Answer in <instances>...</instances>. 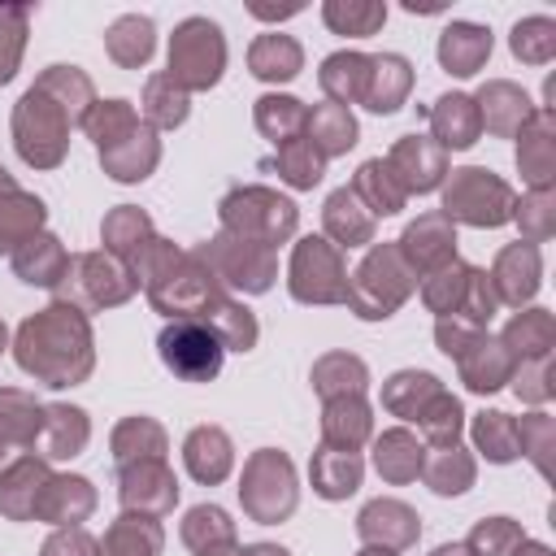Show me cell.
Returning a JSON list of instances; mask_svg holds the SVG:
<instances>
[{
  "instance_id": "cell-1",
  "label": "cell",
  "mask_w": 556,
  "mask_h": 556,
  "mask_svg": "<svg viewBox=\"0 0 556 556\" xmlns=\"http://www.w3.org/2000/svg\"><path fill=\"white\" fill-rule=\"evenodd\" d=\"M17 365L48 387H70L91 369V330L74 304H52L17 330Z\"/></svg>"
},
{
  "instance_id": "cell-2",
  "label": "cell",
  "mask_w": 556,
  "mask_h": 556,
  "mask_svg": "<svg viewBox=\"0 0 556 556\" xmlns=\"http://www.w3.org/2000/svg\"><path fill=\"white\" fill-rule=\"evenodd\" d=\"M226 65V39L222 26L208 17H187L178 22L174 39H169V78L182 91H204L222 78Z\"/></svg>"
},
{
  "instance_id": "cell-3",
  "label": "cell",
  "mask_w": 556,
  "mask_h": 556,
  "mask_svg": "<svg viewBox=\"0 0 556 556\" xmlns=\"http://www.w3.org/2000/svg\"><path fill=\"white\" fill-rule=\"evenodd\" d=\"M156 352H161L165 369H169L174 378H182V382H208V378H217L222 356H226L222 339H217V334L208 330V321H200V317H174V321L161 330Z\"/></svg>"
},
{
  "instance_id": "cell-4",
  "label": "cell",
  "mask_w": 556,
  "mask_h": 556,
  "mask_svg": "<svg viewBox=\"0 0 556 556\" xmlns=\"http://www.w3.org/2000/svg\"><path fill=\"white\" fill-rule=\"evenodd\" d=\"M222 222L230 235L269 248L295 230V204L265 191V187H243V191H230L222 200Z\"/></svg>"
},
{
  "instance_id": "cell-5",
  "label": "cell",
  "mask_w": 556,
  "mask_h": 556,
  "mask_svg": "<svg viewBox=\"0 0 556 556\" xmlns=\"http://www.w3.org/2000/svg\"><path fill=\"white\" fill-rule=\"evenodd\" d=\"M13 135H17V152L30 165H56L65 156V135H70V113L43 96L39 87H30L13 113Z\"/></svg>"
},
{
  "instance_id": "cell-6",
  "label": "cell",
  "mask_w": 556,
  "mask_h": 556,
  "mask_svg": "<svg viewBox=\"0 0 556 556\" xmlns=\"http://www.w3.org/2000/svg\"><path fill=\"white\" fill-rule=\"evenodd\" d=\"M408 295V269L400 261V248H374L356 278L348 282V304L356 317H391V308Z\"/></svg>"
},
{
  "instance_id": "cell-7",
  "label": "cell",
  "mask_w": 556,
  "mask_h": 556,
  "mask_svg": "<svg viewBox=\"0 0 556 556\" xmlns=\"http://www.w3.org/2000/svg\"><path fill=\"white\" fill-rule=\"evenodd\" d=\"M243 508L256 517V521H278L295 508V473H291V460L274 447L256 452L243 469Z\"/></svg>"
},
{
  "instance_id": "cell-8",
  "label": "cell",
  "mask_w": 556,
  "mask_h": 556,
  "mask_svg": "<svg viewBox=\"0 0 556 556\" xmlns=\"http://www.w3.org/2000/svg\"><path fill=\"white\" fill-rule=\"evenodd\" d=\"M291 295L304 304H334L348 295L343 261L326 239H300L291 256Z\"/></svg>"
},
{
  "instance_id": "cell-9",
  "label": "cell",
  "mask_w": 556,
  "mask_h": 556,
  "mask_svg": "<svg viewBox=\"0 0 556 556\" xmlns=\"http://www.w3.org/2000/svg\"><path fill=\"white\" fill-rule=\"evenodd\" d=\"M204 265H213L230 287H243V291H265L269 278H274V256L269 248L252 243V239H239V235H217L204 252H195Z\"/></svg>"
},
{
  "instance_id": "cell-10",
  "label": "cell",
  "mask_w": 556,
  "mask_h": 556,
  "mask_svg": "<svg viewBox=\"0 0 556 556\" xmlns=\"http://www.w3.org/2000/svg\"><path fill=\"white\" fill-rule=\"evenodd\" d=\"M443 204H447V213H460L473 226H495L508 217V187L500 178H491L486 169H456Z\"/></svg>"
},
{
  "instance_id": "cell-11",
  "label": "cell",
  "mask_w": 556,
  "mask_h": 556,
  "mask_svg": "<svg viewBox=\"0 0 556 556\" xmlns=\"http://www.w3.org/2000/svg\"><path fill=\"white\" fill-rule=\"evenodd\" d=\"M65 278H74V282H65V295L74 291L78 304H87V308L122 304V300L139 287V278H130V274H126L117 261H109V256H70Z\"/></svg>"
},
{
  "instance_id": "cell-12",
  "label": "cell",
  "mask_w": 556,
  "mask_h": 556,
  "mask_svg": "<svg viewBox=\"0 0 556 556\" xmlns=\"http://www.w3.org/2000/svg\"><path fill=\"white\" fill-rule=\"evenodd\" d=\"M178 500V482L161 460H139L122 469V504L139 513H165Z\"/></svg>"
},
{
  "instance_id": "cell-13",
  "label": "cell",
  "mask_w": 556,
  "mask_h": 556,
  "mask_svg": "<svg viewBox=\"0 0 556 556\" xmlns=\"http://www.w3.org/2000/svg\"><path fill=\"white\" fill-rule=\"evenodd\" d=\"M387 165H391V174L404 191H430L443 174V148L430 143L426 135H404Z\"/></svg>"
},
{
  "instance_id": "cell-14",
  "label": "cell",
  "mask_w": 556,
  "mask_h": 556,
  "mask_svg": "<svg viewBox=\"0 0 556 556\" xmlns=\"http://www.w3.org/2000/svg\"><path fill=\"white\" fill-rule=\"evenodd\" d=\"M413 87V65L400 56V52H382V56H369V87H365V109L374 113H395L404 104Z\"/></svg>"
},
{
  "instance_id": "cell-15",
  "label": "cell",
  "mask_w": 556,
  "mask_h": 556,
  "mask_svg": "<svg viewBox=\"0 0 556 556\" xmlns=\"http://www.w3.org/2000/svg\"><path fill=\"white\" fill-rule=\"evenodd\" d=\"M156 156H161L156 135H152V126H143V122H139L126 139H117L113 148L100 152L104 169H109L117 182H139V178H148V169L156 165Z\"/></svg>"
},
{
  "instance_id": "cell-16",
  "label": "cell",
  "mask_w": 556,
  "mask_h": 556,
  "mask_svg": "<svg viewBox=\"0 0 556 556\" xmlns=\"http://www.w3.org/2000/svg\"><path fill=\"white\" fill-rule=\"evenodd\" d=\"M486 56H491V30H482L473 22H452L439 39V61L447 74L469 78V74H478V65Z\"/></svg>"
},
{
  "instance_id": "cell-17",
  "label": "cell",
  "mask_w": 556,
  "mask_h": 556,
  "mask_svg": "<svg viewBox=\"0 0 556 556\" xmlns=\"http://www.w3.org/2000/svg\"><path fill=\"white\" fill-rule=\"evenodd\" d=\"M356 530H361V539H369V543L404 547V543L417 539V517H413V508H404L400 500H378V504H369V508L361 513Z\"/></svg>"
},
{
  "instance_id": "cell-18",
  "label": "cell",
  "mask_w": 556,
  "mask_h": 556,
  "mask_svg": "<svg viewBox=\"0 0 556 556\" xmlns=\"http://www.w3.org/2000/svg\"><path fill=\"white\" fill-rule=\"evenodd\" d=\"M248 65H252V74L265 78V83H287V78L300 74L304 52H300V43H295L291 35L269 30V35H261V39L248 48Z\"/></svg>"
},
{
  "instance_id": "cell-19",
  "label": "cell",
  "mask_w": 556,
  "mask_h": 556,
  "mask_svg": "<svg viewBox=\"0 0 556 556\" xmlns=\"http://www.w3.org/2000/svg\"><path fill=\"white\" fill-rule=\"evenodd\" d=\"M321 91L330 96V104H352V100H365V87H369V56L361 52H334L321 61Z\"/></svg>"
},
{
  "instance_id": "cell-20",
  "label": "cell",
  "mask_w": 556,
  "mask_h": 556,
  "mask_svg": "<svg viewBox=\"0 0 556 556\" xmlns=\"http://www.w3.org/2000/svg\"><path fill=\"white\" fill-rule=\"evenodd\" d=\"M65 265H70V256H65V248H61L52 235H30V239L13 252V269H17L22 282L52 287V282L65 278Z\"/></svg>"
},
{
  "instance_id": "cell-21",
  "label": "cell",
  "mask_w": 556,
  "mask_h": 556,
  "mask_svg": "<svg viewBox=\"0 0 556 556\" xmlns=\"http://www.w3.org/2000/svg\"><path fill=\"white\" fill-rule=\"evenodd\" d=\"M182 456H187L191 478H200V482H222V478L230 473V460H235V456H230V439H226V430H217V426L191 430Z\"/></svg>"
},
{
  "instance_id": "cell-22",
  "label": "cell",
  "mask_w": 556,
  "mask_h": 556,
  "mask_svg": "<svg viewBox=\"0 0 556 556\" xmlns=\"http://www.w3.org/2000/svg\"><path fill=\"white\" fill-rule=\"evenodd\" d=\"M91 504H96V495H91L87 478H48L35 500V513L48 521H83L91 513Z\"/></svg>"
},
{
  "instance_id": "cell-23",
  "label": "cell",
  "mask_w": 556,
  "mask_h": 556,
  "mask_svg": "<svg viewBox=\"0 0 556 556\" xmlns=\"http://www.w3.org/2000/svg\"><path fill=\"white\" fill-rule=\"evenodd\" d=\"M152 35H156L152 17H143V13H126V17H117V22L104 30V48H109V56H113L117 65L135 70V65H143V61L152 56V43H156Z\"/></svg>"
},
{
  "instance_id": "cell-24",
  "label": "cell",
  "mask_w": 556,
  "mask_h": 556,
  "mask_svg": "<svg viewBox=\"0 0 556 556\" xmlns=\"http://www.w3.org/2000/svg\"><path fill=\"white\" fill-rule=\"evenodd\" d=\"M404 256L417 265V269H430V265H443L452 256V243L456 235L447 230V217L430 213V217H417L408 230H404Z\"/></svg>"
},
{
  "instance_id": "cell-25",
  "label": "cell",
  "mask_w": 556,
  "mask_h": 556,
  "mask_svg": "<svg viewBox=\"0 0 556 556\" xmlns=\"http://www.w3.org/2000/svg\"><path fill=\"white\" fill-rule=\"evenodd\" d=\"M361 486V456L356 452H343V447H321L313 456V491L326 495V500H343Z\"/></svg>"
},
{
  "instance_id": "cell-26",
  "label": "cell",
  "mask_w": 556,
  "mask_h": 556,
  "mask_svg": "<svg viewBox=\"0 0 556 556\" xmlns=\"http://www.w3.org/2000/svg\"><path fill=\"white\" fill-rule=\"evenodd\" d=\"M48 482V469L43 460H13L4 473H0V508L9 517H30L35 513V500Z\"/></svg>"
},
{
  "instance_id": "cell-27",
  "label": "cell",
  "mask_w": 556,
  "mask_h": 556,
  "mask_svg": "<svg viewBox=\"0 0 556 556\" xmlns=\"http://www.w3.org/2000/svg\"><path fill=\"white\" fill-rule=\"evenodd\" d=\"M304 130H308V143H313L321 156L348 152V148L356 143V117H352L343 104H317V109L304 117Z\"/></svg>"
},
{
  "instance_id": "cell-28",
  "label": "cell",
  "mask_w": 556,
  "mask_h": 556,
  "mask_svg": "<svg viewBox=\"0 0 556 556\" xmlns=\"http://www.w3.org/2000/svg\"><path fill=\"white\" fill-rule=\"evenodd\" d=\"M326 230H330L339 243H348V248L369 243V239H374V213L356 200L352 187H343V191H334V195L326 200Z\"/></svg>"
},
{
  "instance_id": "cell-29",
  "label": "cell",
  "mask_w": 556,
  "mask_h": 556,
  "mask_svg": "<svg viewBox=\"0 0 556 556\" xmlns=\"http://www.w3.org/2000/svg\"><path fill=\"white\" fill-rule=\"evenodd\" d=\"M35 87H39L43 96H52V100L70 113V122H83L87 109H91V78H87L78 65H48Z\"/></svg>"
},
{
  "instance_id": "cell-30",
  "label": "cell",
  "mask_w": 556,
  "mask_h": 556,
  "mask_svg": "<svg viewBox=\"0 0 556 556\" xmlns=\"http://www.w3.org/2000/svg\"><path fill=\"white\" fill-rule=\"evenodd\" d=\"M430 126L439 135V148H469L478 135V109L469 96H443L430 113Z\"/></svg>"
},
{
  "instance_id": "cell-31",
  "label": "cell",
  "mask_w": 556,
  "mask_h": 556,
  "mask_svg": "<svg viewBox=\"0 0 556 556\" xmlns=\"http://www.w3.org/2000/svg\"><path fill=\"white\" fill-rule=\"evenodd\" d=\"M326 443L330 447H343V452H356V443L369 434V408L361 404V395H339L326 404Z\"/></svg>"
},
{
  "instance_id": "cell-32",
  "label": "cell",
  "mask_w": 556,
  "mask_h": 556,
  "mask_svg": "<svg viewBox=\"0 0 556 556\" xmlns=\"http://www.w3.org/2000/svg\"><path fill=\"white\" fill-rule=\"evenodd\" d=\"M104 556H156L161 552V526L152 517H117L113 530L104 534Z\"/></svg>"
},
{
  "instance_id": "cell-33",
  "label": "cell",
  "mask_w": 556,
  "mask_h": 556,
  "mask_svg": "<svg viewBox=\"0 0 556 556\" xmlns=\"http://www.w3.org/2000/svg\"><path fill=\"white\" fill-rule=\"evenodd\" d=\"M43 430H48V456L65 460V456H78L91 426H87V413L83 408H70V404H52L43 408Z\"/></svg>"
},
{
  "instance_id": "cell-34",
  "label": "cell",
  "mask_w": 556,
  "mask_h": 556,
  "mask_svg": "<svg viewBox=\"0 0 556 556\" xmlns=\"http://www.w3.org/2000/svg\"><path fill=\"white\" fill-rule=\"evenodd\" d=\"M321 17H326V26L334 35L365 39V35H374L387 22V4H378V0H326L321 4Z\"/></svg>"
},
{
  "instance_id": "cell-35",
  "label": "cell",
  "mask_w": 556,
  "mask_h": 556,
  "mask_svg": "<svg viewBox=\"0 0 556 556\" xmlns=\"http://www.w3.org/2000/svg\"><path fill=\"white\" fill-rule=\"evenodd\" d=\"M374 465H378L382 478L408 482V478H417V469H421V447H417V439H413L408 430H387V434L374 443Z\"/></svg>"
},
{
  "instance_id": "cell-36",
  "label": "cell",
  "mask_w": 556,
  "mask_h": 556,
  "mask_svg": "<svg viewBox=\"0 0 556 556\" xmlns=\"http://www.w3.org/2000/svg\"><path fill=\"white\" fill-rule=\"evenodd\" d=\"M43 222V204L35 195L9 191V200L0 204V252H17Z\"/></svg>"
},
{
  "instance_id": "cell-37",
  "label": "cell",
  "mask_w": 556,
  "mask_h": 556,
  "mask_svg": "<svg viewBox=\"0 0 556 556\" xmlns=\"http://www.w3.org/2000/svg\"><path fill=\"white\" fill-rule=\"evenodd\" d=\"M352 191H356V200H361L369 213H395V208L404 204V187L395 182L391 165H382V161H365Z\"/></svg>"
},
{
  "instance_id": "cell-38",
  "label": "cell",
  "mask_w": 556,
  "mask_h": 556,
  "mask_svg": "<svg viewBox=\"0 0 556 556\" xmlns=\"http://www.w3.org/2000/svg\"><path fill=\"white\" fill-rule=\"evenodd\" d=\"M313 387L326 395V400H339V395H361L365 391V365L348 352H334V356H321L313 365Z\"/></svg>"
},
{
  "instance_id": "cell-39",
  "label": "cell",
  "mask_w": 556,
  "mask_h": 556,
  "mask_svg": "<svg viewBox=\"0 0 556 556\" xmlns=\"http://www.w3.org/2000/svg\"><path fill=\"white\" fill-rule=\"evenodd\" d=\"M161 452H165V430H161L156 421H148V417H126V421L113 430V456H117L122 465H130L135 456L161 460Z\"/></svg>"
},
{
  "instance_id": "cell-40",
  "label": "cell",
  "mask_w": 556,
  "mask_h": 556,
  "mask_svg": "<svg viewBox=\"0 0 556 556\" xmlns=\"http://www.w3.org/2000/svg\"><path fill=\"white\" fill-rule=\"evenodd\" d=\"M208 330L222 339V348H235V352H248L252 343H256V317L248 313V308H239V304H230V300H213L208 304Z\"/></svg>"
},
{
  "instance_id": "cell-41",
  "label": "cell",
  "mask_w": 556,
  "mask_h": 556,
  "mask_svg": "<svg viewBox=\"0 0 556 556\" xmlns=\"http://www.w3.org/2000/svg\"><path fill=\"white\" fill-rule=\"evenodd\" d=\"M439 395V382L430 378V374H413V369H404V374H395L391 382H387V391H382V404L391 408V413H400V417H421V408L430 404Z\"/></svg>"
},
{
  "instance_id": "cell-42",
  "label": "cell",
  "mask_w": 556,
  "mask_h": 556,
  "mask_svg": "<svg viewBox=\"0 0 556 556\" xmlns=\"http://www.w3.org/2000/svg\"><path fill=\"white\" fill-rule=\"evenodd\" d=\"M230 539H235V526H230V517H226L217 504H200V508H191L187 521H182V543L195 547V552L230 547Z\"/></svg>"
},
{
  "instance_id": "cell-43",
  "label": "cell",
  "mask_w": 556,
  "mask_h": 556,
  "mask_svg": "<svg viewBox=\"0 0 556 556\" xmlns=\"http://www.w3.org/2000/svg\"><path fill=\"white\" fill-rule=\"evenodd\" d=\"M43 430V408L22 391H0V439L26 443Z\"/></svg>"
},
{
  "instance_id": "cell-44",
  "label": "cell",
  "mask_w": 556,
  "mask_h": 556,
  "mask_svg": "<svg viewBox=\"0 0 556 556\" xmlns=\"http://www.w3.org/2000/svg\"><path fill=\"white\" fill-rule=\"evenodd\" d=\"M304 117H308V109L295 96H261L256 100V126L274 143H287L295 130H304Z\"/></svg>"
},
{
  "instance_id": "cell-45",
  "label": "cell",
  "mask_w": 556,
  "mask_h": 556,
  "mask_svg": "<svg viewBox=\"0 0 556 556\" xmlns=\"http://www.w3.org/2000/svg\"><path fill=\"white\" fill-rule=\"evenodd\" d=\"M83 126H87V135H91V139L100 143V152H104V148H113L117 139H126V135L139 126V117H135V109H130L126 100H104V104H91V109H87Z\"/></svg>"
},
{
  "instance_id": "cell-46",
  "label": "cell",
  "mask_w": 556,
  "mask_h": 556,
  "mask_svg": "<svg viewBox=\"0 0 556 556\" xmlns=\"http://www.w3.org/2000/svg\"><path fill=\"white\" fill-rule=\"evenodd\" d=\"M104 243H109L113 252H122V256L139 261V252L152 243V226H148V217H143L139 208L122 204V208H117V213H109V222H104Z\"/></svg>"
},
{
  "instance_id": "cell-47",
  "label": "cell",
  "mask_w": 556,
  "mask_h": 556,
  "mask_svg": "<svg viewBox=\"0 0 556 556\" xmlns=\"http://www.w3.org/2000/svg\"><path fill=\"white\" fill-rule=\"evenodd\" d=\"M143 117L152 126H178L187 117V91L169 74L148 78V87H143Z\"/></svg>"
},
{
  "instance_id": "cell-48",
  "label": "cell",
  "mask_w": 556,
  "mask_h": 556,
  "mask_svg": "<svg viewBox=\"0 0 556 556\" xmlns=\"http://www.w3.org/2000/svg\"><path fill=\"white\" fill-rule=\"evenodd\" d=\"M274 165H278V174H282L291 187H313V182L321 178L326 156H321V152H317L308 139H287V143L278 148Z\"/></svg>"
},
{
  "instance_id": "cell-49",
  "label": "cell",
  "mask_w": 556,
  "mask_h": 556,
  "mask_svg": "<svg viewBox=\"0 0 556 556\" xmlns=\"http://www.w3.org/2000/svg\"><path fill=\"white\" fill-rule=\"evenodd\" d=\"M469 478H473V469H469V460H465L456 447H443V452L430 460V469H426V482H430L439 495H460V491L469 486Z\"/></svg>"
},
{
  "instance_id": "cell-50",
  "label": "cell",
  "mask_w": 556,
  "mask_h": 556,
  "mask_svg": "<svg viewBox=\"0 0 556 556\" xmlns=\"http://www.w3.org/2000/svg\"><path fill=\"white\" fill-rule=\"evenodd\" d=\"M473 439H478V447H482L491 460H513V456H517V434H513V426L504 421V413H482L478 426H473Z\"/></svg>"
},
{
  "instance_id": "cell-51",
  "label": "cell",
  "mask_w": 556,
  "mask_h": 556,
  "mask_svg": "<svg viewBox=\"0 0 556 556\" xmlns=\"http://www.w3.org/2000/svg\"><path fill=\"white\" fill-rule=\"evenodd\" d=\"M26 39V9H0V83L13 78Z\"/></svg>"
},
{
  "instance_id": "cell-52",
  "label": "cell",
  "mask_w": 556,
  "mask_h": 556,
  "mask_svg": "<svg viewBox=\"0 0 556 556\" xmlns=\"http://www.w3.org/2000/svg\"><path fill=\"white\" fill-rule=\"evenodd\" d=\"M478 104H482L491 130H508V113H526V109H521L526 96H521L517 87H508V83H491V87H482Z\"/></svg>"
},
{
  "instance_id": "cell-53",
  "label": "cell",
  "mask_w": 556,
  "mask_h": 556,
  "mask_svg": "<svg viewBox=\"0 0 556 556\" xmlns=\"http://www.w3.org/2000/svg\"><path fill=\"white\" fill-rule=\"evenodd\" d=\"M469 547H473L478 556H513V547H517V530L508 526V517H495V521H482V526L473 530V539H469Z\"/></svg>"
},
{
  "instance_id": "cell-54",
  "label": "cell",
  "mask_w": 556,
  "mask_h": 556,
  "mask_svg": "<svg viewBox=\"0 0 556 556\" xmlns=\"http://www.w3.org/2000/svg\"><path fill=\"white\" fill-rule=\"evenodd\" d=\"M43 556H96V539L87 530H61L43 543Z\"/></svg>"
},
{
  "instance_id": "cell-55",
  "label": "cell",
  "mask_w": 556,
  "mask_h": 556,
  "mask_svg": "<svg viewBox=\"0 0 556 556\" xmlns=\"http://www.w3.org/2000/svg\"><path fill=\"white\" fill-rule=\"evenodd\" d=\"M235 556H287V552L274 547V543H256V547H243V552H235Z\"/></svg>"
},
{
  "instance_id": "cell-56",
  "label": "cell",
  "mask_w": 556,
  "mask_h": 556,
  "mask_svg": "<svg viewBox=\"0 0 556 556\" xmlns=\"http://www.w3.org/2000/svg\"><path fill=\"white\" fill-rule=\"evenodd\" d=\"M361 556H395L391 547H369V552H361Z\"/></svg>"
},
{
  "instance_id": "cell-57",
  "label": "cell",
  "mask_w": 556,
  "mask_h": 556,
  "mask_svg": "<svg viewBox=\"0 0 556 556\" xmlns=\"http://www.w3.org/2000/svg\"><path fill=\"white\" fill-rule=\"evenodd\" d=\"M0 348H4V326H0Z\"/></svg>"
}]
</instances>
